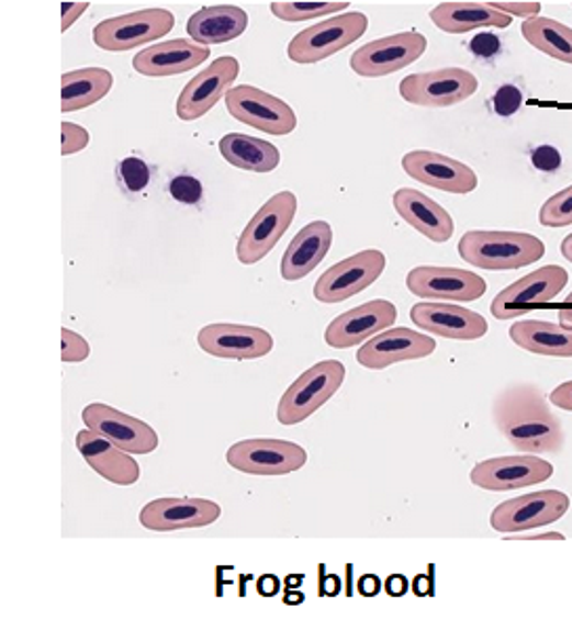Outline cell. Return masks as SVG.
<instances>
[{
    "mask_svg": "<svg viewBox=\"0 0 572 620\" xmlns=\"http://www.w3.org/2000/svg\"><path fill=\"white\" fill-rule=\"evenodd\" d=\"M498 433L524 454H556L564 448L562 421L549 410L546 392L530 381L501 390L493 402Z\"/></svg>",
    "mask_w": 572,
    "mask_h": 620,
    "instance_id": "cell-1",
    "label": "cell"
},
{
    "mask_svg": "<svg viewBox=\"0 0 572 620\" xmlns=\"http://www.w3.org/2000/svg\"><path fill=\"white\" fill-rule=\"evenodd\" d=\"M459 255L480 270H520L546 255L541 238L523 232L473 229L459 240Z\"/></svg>",
    "mask_w": 572,
    "mask_h": 620,
    "instance_id": "cell-2",
    "label": "cell"
},
{
    "mask_svg": "<svg viewBox=\"0 0 572 620\" xmlns=\"http://www.w3.org/2000/svg\"><path fill=\"white\" fill-rule=\"evenodd\" d=\"M346 367L339 360H324L299 374L278 404V421L298 425L310 419L344 385Z\"/></svg>",
    "mask_w": 572,
    "mask_h": 620,
    "instance_id": "cell-3",
    "label": "cell"
},
{
    "mask_svg": "<svg viewBox=\"0 0 572 620\" xmlns=\"http://www.w3.org/2000/svg\"><path fill=\"white\" fill-rule=\"evenodd\" d=\"M369 18L360 11L335 15L321 24L310 25L289 43V59L295 64H318L364 36Z\"/></svg>",
    "mask_w": 572,
    "mask_h": 620,
    "instance_id": "cell-4",
    "label": "cell"
},
{
    "mask_svg": "<svg viewBox=\"0 0 572 620\" xmlns=\"http://www.w3.org/2000/svg\"><path fill=\"white\" fill-rule=\"evenodd\" d=\"M298 213V196L293 192H278L268 200L243 229L236 257L243 266H255L263 261L278 240L287 234Z\"/></svg>",
    "mask_w": 572,
    "mask_h": 620,
    "instance_id": "cell-5",
    "label": "cell"
},
{
    "mask_svg": "<svg viewBox=\"0 0 572 620\" xmlns=\"http://www.w3.org/2000/svg\"><path fill=\"white\" fill-rule=\"evenodd\" d=\"M175 27L169 9H142L119 18H110L93 30V41L103 50L121 53L146 43L160 41Z\"/></svg>",
    "mask_w": 572,
    "mask_h": 620,
    "instance_id": "cell-6",
    "label": "cell"
},
{
    "mask_svg": "<svg viewBox=\"0 0 572 620\" xmlns=\"http://www.w3.org/2000/svg\"><path fill=\"white\" fill-rule=\"evenodd\" d=\"M427 49V38L417 30L399 32L354 50L349 68L362 78H381L415 64Z\"/></svg>",
    "mask_w": 572,
    "mask_h": 620,
    "instance_id": "cell-7",
    "label": "cell"
},
{
    "mask_svg": "<svg viewBox=\"0 0 572 620\" xmlns=\"http://www.w3.org/2000/svg\"><path fill=\"white\" fill-rule=\"evenodd\" d=\"M225 105L232 119L268 135L282 137L293 133L298 126V116L287 101L250 84L232 87L225 95Z\"/></svg>",
    "mask_w": 572,
    "mask_h": 620,
    "instance_id": "cell-8",
    "label": "cell"
},
{
    "mask_svg": "<svg viewBox=\"0 0 572 620\" xmlns=\"http://www.w3.org/2000/svg\"><path fill=\"white\" fill-rule=\"evenodd\" d=\"M571 507V498L560 491H539L501 503L491 516L493 530L518 534L562 520Z\"/></svg>",
    "mask_w": 572,
    "mask_h": 620,
    "instance_id": "cell-9",
    "label": "cell"
},
{
    "mask_svg": "<svg viewBox=\"0 0 572 620\" xmlns=\"http://www.w3.org/2000/svg\"><path fill=\"white\" fill-rule=\"evenodd\" d=\"M388 259L381 250L369 248L328 268L314 286V297L323 303H341L362 293L385 272Z\"/></svg>",
    "mask_w": 572,
    "mask_h": 620,
    "instance_id": "cell-10",
    "label": "cell"
},
{
    "mask_svg": "<svg viewBox=\"0 0 572 620\" xmlns=\"http://www.w3.org/2000/svg\"><path fill=\"white\" fill-rule=\"evenodd\" d=\"M399 89L400 98L413 105L450 108L472 98L478 91V78L463 68H440L406 76Z\"/></svg>",
    "mask_w": 572,
    "mask_h": 620,
    "instance_id": "cell-11",
    "label": "cell"
},
{
    "mask_svg": "<svg viewBox=\"0 0 572 620\" xmlns=\"http://www.w3.org/2000/svg\"><path fill=\"white\" fill-rule=\"evenodd\" d=\"M227 463L250 475H287L299 472L307 463V452L295 442L255 438L229 448Z\"/></svg>",
    "mask_w": 572,
    "mask_h": 620,
    "instance_id": "cell-12",
    "label": "cell"
},
{
    "mask_svg": "<svg viewBox=\"0 0 572 620\" xmlns=\"http://www.w3.org/2000/svg\"><path fill=\"white\" fill-rule=\"evenodd\" d=\"M567 284H569V272L564 268L560 266L539 268L535 272L526 273L507 289H503L491 305V314L497 320L518 318L528 307L551 303L556 295L564 291Z\"/></svg>",
    "mask_w": 572,
    "mask_h": 620,
    "instance_id": "cell-13",
    "label": "cell"
},
{
    "mask_svg": "<svg viewBox=\"0 0 572 620\" xmlns=\"http://www.w3.org/2000/svg\"><path fill=\"white\" fill-rule=\"evenodd\" d=\"M240 75V61L232 55H224L194 76L177 100V116L186 123L199 121L209 114L215 103L225 98Z\"/></svg>",
    "mask_w": 572,
    "mask_h": 620,
    "instance_id": "cell-14",
    "label": "cell"
},
{
    "mask_svg": "<svg viewBox=\"0 0 572 620\" xmlns=\"http://www.w3.org/2000/svg\"><path fill=\"white\" fill-rule=\"evenodd\" d=\"M553 465L539 459V454H514L482 461L470 473L473 486L491 493H509L526 486L548 482Z\"/></svg>",
    "mask_w": 572,
    "mask_h": 620,
    "instance_id": "cell-15",
    "label": "cell"
},
{
    "mask_svg": "<svg viewBox=\"0 0 572 620\" xmlns=\"http://www.w3.org/2000/svg\"><path fill=\"white\" fill-rule=\"evenodd\" d=\"M396 305L385 298H374L337 316L324 332L326 346L349 349L373 339L374 335L392 328L396 323Z\"/></svg>",
    "mask_w": 572,
    "mask_h": 620,
    "instance_id": "cell-16",
    "label": "cell"
},
{
    "mask_svg": "<svg viewBox=\"0 0 572 620\" xmlns=\"http://www.w3.org/2000/svg\"><path fill=\"white\" fill-rule=\"evenodd\" d=\"M406 286L413 295L438 301H478L486 295V280L470 270L422 266L406 275Z\"/></svg>",
    "mask_w": 572,
    "mask_h": 620,
    "instance_id": "cell-17",
    "label": "cell"
},
{
    "mask_svg": "<svg viewBox=\"0 0 572 620\" xmlns=\"http://www.w3.org/2000/svg\"><path fill=\"white\" fill-rule=\"evenodd\" d=\"M199 346L222 360H257L274 349V339L259 326L220 323L200 328Z\"/></svg>",
    "mask_w": 572,
    "mask_h": 620,
    "instance_id": "cell-18",
    "label": "cell"
},
{
    "mask_svg": "<svg viewBox=\"0 0 572 620\" xmlns=\"http://www.w3.org/2000/svg\"><path fill=\"white\" fill-rule=\"evenodd\" d=\"M436 351V341L413 328H388L358 349L356 358L364 369L381 371L392 364L427 358Z\"/></svg>",
    "mask_w": 572,
    "mask_h": 620,
    "instance_id": "cell-19",
    "label": "cell"
},
{
    "mask_svg": "<svg viewBox=\"0 0 572 620\" xmlns=\"http://www.w3.org/2000/svg\"><path fill=\"white\" fill-rule=\"evenodd\" d=\"M82 421L89 429L105 436L110 442L131 454H149L158 448V433L148 422L128 417L126 413H121L108 404L96 402L85 406Z\"/></svg>",
    "mask_w": 572,
    "mask_h": 620,
    "instance_id": "cell-20",
    "label": "cell"
},
{
    "mask_svg": "<svg viewBox=\"0 0 572 620\" xmlns=\"http://www.w3.org/2000/svg\"><path fill=\"white\" fill-rule=\"evenodd\" d=\"M402 169L408 177L448 194H470L478 188V174L468 165L438 151H408L402 158Z\"/></svg>",
    "mask_w": 572,
    "mask_h": 620,
    "instance_id": "cell-21",
    "label": "cell"
},
{
    "mask_svg": "<svg viewBox=\"0 0 572 620\" xmlns=\"http://www.w3.org/2000/svg\"><path fill=\"white\" fill-rule=\"evenodd\" d=\"M222 518V507L206 498H156L148 503L139 521L144 528L154 532H175L188 528L211 526Z\"/></svg>",
    "mask_w": 572,
    "mask_h": 620,
    "instance_id": "cell-22",
    "label": "cell"
},
{
    "mask_svg": "<svg viewBox=\"0 0 572 620\" xmlns=\"http://www.w3.org/2000/svg\"><path fill=\"white\" fill-rule=\"evenodd\" d=\"M411 320L427 332L455 341L482 339L489 332L484 316L455 303H417L411 309Z\"/></svg>",
    "mask_w": 572,
    "mask_h": 620,
    "instance_id": "cell-23",
    "label": "cell"
},
{
    "mask_svg": "<svg viewBox=\"0 0 572 620\" xmlns=\"http://www.w3.org/2000/svg\"><path fill=\"white\" fill-rule=\"evenodd\" d=\"M209 57V47L190 43L186 38H173L139 50L133 59V68L135 72L148 78H167L190 72L202 66Z\"/></svg>",
    "mask_w": 572,
    "mask_h": 620,
    "instance_id": "cell-24",
    "label": "cell"
},
{
    "mask_svg": "<svg viewBox=\"0 0 572 620\" xmlns=\"http://www.w3.org/2000/svg\"><path fill=\"white\" fill-rule=\"evenodd\" d=\"M76 448L82 459L100 473L103 480L119 484V486H133L139 480V465L123 448L110 442L93 429H82L76 436Z\"/></svg>",
    "mask_w": 572,
    "mask_h": 620,
    "instance_id": "cell-25",
    "label": "cell"
},
{
    "mask_svg": "<svg viewBox=\"0 0 572 620\" xmlns=\"http://www.w3.org/2000/svg\"><path fill=\"white\" fill-rule=\"evenodd\" d=\"M394 208L406 224L424 234L431 243L442 245L452 238L455 222L448 211L436 200L427 199L419 190L400 188L394 194Z\"/></svg>",
    "mask_w": 572,
    "mask_h": 620,
    "instance_id": "cell-26",
    "label": "cell"
},
{
    "mask_svg": "<svg viewBox=\"0 0 572 620\" xmlns=\"http://www.w3.org/2000/svg\"><path fill=\"white\" fill-rule=\"evenodd\" d=\"M333 245V227L326 222H312L305 225L291 240L282 255L280 273L289 282H298L310 275L321 263Z\"/></svg>",
    "mask_w": 572,
    "mask_h": 620,
    "instance_id": "cell-27",
    "label": "cell"
},
{
    "mask_svg": "<svg viewBox=\"0 0 572 620\" xmlns=\"http://www.w3.org/2000/svg\"><path fill=\"white\" fill-rule=\"evenodd\" d=\"M249 25V15L245 9L234 4L204 7L188 20V36L192 43L209 47L224 45L238 38Z\"/></svg>",
    "mask_w": 572,
    "mask_h": 620,
    "instance_id": "cell-28",
    "label": "cell"
},
{
    "mask_svg": "<svg viewBox=\"0 0 572 620\" xmlns=\"http://www.w3.org/2000/svg\"><path fill=\"white\" fill-rule=\"evenodd\" d=\"M429 20L448 34H463L475 27H507L512 18L497 11L491 2H442L429 11Z\"/></svg>",
    "mask_w": 572,
    "mask_h": 620,
    "instance_id": "cell-29",
    "label": "cell"
},
{
    "mask_svg": "<svg viewBox=\"0 0 572 620\" xmlns=\"http://www.w3.org/2000/svg\"><path fill=\"white\" fill-rule=\"evenodd\" d=\"M509 337L526 351L549 358H572V330L560 324L523 320L509 328Z\"/></svg>",
    "mask_w": 572,
    "mask_h": 620,
    "instance_id": "cell-30",
    "label": "cell"
},
{
    "mask_svg": "<svg viewBox=\"0 0 572 620\" xmlns=\"http://www.w3.org/2000/svg\"><path fill=\"white\" fill-rule=\"evenodd\" d=\"M220 151L232 167L250 173H270L280 162V151L276 146L243 133H227L222 137Z\"/></svg>",
    "mask_w": 572,
    "mask_h": 620,
    "instance_id": "cell-31",
    "label": "cell"
},
{
    "mask_svg": "<svg viewBox=\"0 0 572 620\" xmlns=\"http://www.w3.org/2000/svg\"><path fill=\"white\" fill-rule=\"evenodd\" d=\"M114 84V76L103 68H82L61 76V112H78L103 100Z\"/></svg>",
    "mask_w": 572,
    "mask_h": 620,
    "instance_id": "cell-32",
    "label": "cell"
},
{
    "mask_svg": "<svg viewBox=\"0 0 572 620\" xmlns=\"http://www.w3.org/2000/svg\"><path fill=\"white\" fill-rule=\"evenodd\" d=\"M523 36L535 49L556 61L572 64V27L549 18H530L523 24Z\"/></svg>",
    "mask_w": 572,
    "mask_h": 620,
    "instance_id": "cell-33",
    "label": "cell"
},
{
    "mask_svg": "<svg viewBox=\"0 0 572 620\" xmlns=\"http://www.w3.org/2000/svg\"><path fill=\"white\" fill-rule=\"evenodd\" d=\"M349 9V2H272V15L282 22H307Z\"/></svg>",
    "mask_w": 572,
    "mask_h": 620,
    "instance_id": "cell-34",
    "label": "cell"
},
{
    "mask_svg": "<svg viewBox=\"0 0 572 620\" xmlns=\"http://www.w3.org/2000/svg\"><path fill=\"white\" fill-rule=\"evenodd\" d=\"M539 222L546 227H567L572 225V185L558 192L541 206Z\"/></svg>",
    "mask_w": 572,
    "mask_h": 620,
    "instance_id": "cell-35",
    "label": "cell"
},
{
    "mask_svg": "<svg viewBox=\"0 0 572 620\" xmlns=\"http://www.w3.org/2000/svg\"><path fill=\"white\" fill-rule=\"evenodd\" d=\"M119 177L125 185L126 192L131 194H139L148 188L149 183V167L137 156H128L121 165H119Z\"/></svg>",
    "mask_w": 572,
    "mask_h": 620,
    "instance_id": "cell-36",
    "label": "cell"
},
{
    "mask_svg": "<svg viewBox=\"0 0 572 620\" xmlns=\"http://www.w3.org/2000/svg\"><path fill=\"white\" fill-rule=\"evenodd\" d=\"M91 353V346L85 337H80L70 328H61V360L66 364H78L85 362Z\"/></svg>",
    "mask_w": 572,
    "mask_h": 620,
    "instance_id": "cell-37",
    "label": "cell"
},
{
    "mask_svg": "<svg viewBox=\"0 0 572 620\" xmlns=\"http://www.w3.org/2000/svg\"><path fill=\"white\" fill-rule=\"evenodd\" d=\"M202 192V183L192 174H177L169 183V194L181 204H199Z\"/></svg>",
    "mask_w": 572,
    "mask_h": 620,
    "instance_id": "cell-38",
    "label": "cell"
},
{
    "mask_svg": "<svg viewBox=\"0 0 572 620\" xmlns=\"http://www.w3.org/2000/svg\"><path fill=\"white\" fill-rule=\"evenodd\" d=\"M523 101V91L516 84H503L493 98V108L498 116H512L520 110Z\"/></svg>",
    "mask_w": 572,
    "mask_h": 620,
    "instance_id": "cell-39",
    "label": "cell"
},
{
    "mask_svg": "<svg viewBox=\"0 0 572 620\" xmlns=\"http://www.w3.org/2000/svg\"><path fill=\"white\" fill-rule=\"evenodd\" d=\"M89 146V131L75 123H61V154L72 156Z\"/></svg>",
    "mask_w": 572,
    "mask_h": 620,
    "instance_id": "cell-40",
    "label": "cell"
},
{
    "mask_svg": "<svg viewBox=\"0 0 572 620\" xmlns=\"http://www.w3.org/2000/svg\"><path fill=\"white\" fill-rule=\"evenodd\" d=\"M530 162H532V167L537 171L553 173V171H558L562 167V156L553 146H539V148L532 149Z\"/></svg>",
    "mask_w": 572,
    "mask_h": 620,
    "instance_id": "cell-41",
    "label": "cell"
},
{
    "mask_svg": "<svg viewBox=\"0 0 572 620\" xmlns=\"http://www.w3.org/2000/svg\"><path fill=\"white\" fill-rule=\"evenodd\" d=\"M497 11L505 13V15H520V18H539V11H541V2H535V0H528V2H512V0H498V2H491Z\"/></svg>",
    "mask_w": 572,
    "mask_h": 620,
    "instance_id": "cell-42",
    "label": "cell"
},
{
    "mask_svg": "<svg viewBox=\"0 0 572 620\" xmlns=\"http://www.w3.org/2000/svg\"><path fill=\"white\" fill-rule=\"evenodd\" d=\"M498 49H501V41H498L495 34H489V32L478 34L470 43V50H472L473 55H478V57H489L491 59L493 55H497Z\"/></svg>",
    "mask_w": 572,
    "mask_h": 620,
    "instance_id": "cell-43",
    "label": "cell"
},
{
    "mask_svg": "<svg viewBox=\"0 0 572 620\" xmlns=\"http://www.w3.org/2000/svg\"><path fill=\"white\" fill-rule=\"evenodd\" d=\"M87 9L89 2H61V30L68 32Z\"/></svg>",
    "mask_w": 572,
    "mask_h": 620,
    "instance_id": "cell-44",
    "label": "cell"
},
{
    "mask_svg": "<svg viewBox=\"0 0 572 620\" xmlns=\"http://www.w3.org/2000/svg\"><path fill=\"white\" fill-rule=\"evenodd\" d=\"M549 402H551L556 408H562V410L572 413V381H567V383H562V385H558V387L549 394Z\"/></svg>",
    "mask_w": 572,
    "mask_h": 620,
    "instance_id": "cell-45",
    "label": "cell"
},
{
    "mask_svg": "<svg viewBox=\"0 0 572 620\" xmlns=\"http://www.w3.org/2000/svg\"><path fill=\"white\" fill-rule=\"evenodd\" d=\"M558 318H560V326L572 330V293L569 297L564 298V303L558 309Z\"/></svg>",
    "mask_w": 572,
    "mask_h": 620,
    "instance_id": "cell-46",
    "label": "cell"
},
{
    "mask_svg": "<svg viewBox=\"0 0 572 620\" xmlns=\"http://www.w3.org/2000/svg\"><path fill=\"white\" fill-rule=\"evenodd\" d=\"M388 591H390L392 596H402V594L406 591V578H404V576H392V578L388 580Z\"/></svg>",
    "mask_w": 572,
    "mask_h": 620,
    "instance_id": "cell-47",
    "label": "cell"
},
{
    "mask_svg": "<svg viewBox=\"0 0 572 620\" xmlns=\"http://www.w3.org/2000/svg\"><path fill=\"white\" fill-rule=\"evenodd\" d=\"M516 539L524 541H564V537L560 532H548V534H518Z\"/></svg>",
    "mask_w": 572,
    "mask_h": 620,
    "instance_id": "cell-48",
    "label": "cell"
},
{
    "mask_svg": "<svg viewBox=\"0 0 572 620\" xmlns=\"http://www.w3.org/2000/svg\"><path fill=\"white\" fill-rule=\"evenodd\" d=\"M562 255L572 263V234L571 236H567L564 243H562Z\"/></svg>",
    "mask_w": 572,
    "mask_h": 620,
    "instance_id": "cell-49",
    "label": "cell"
}]
</instances>
